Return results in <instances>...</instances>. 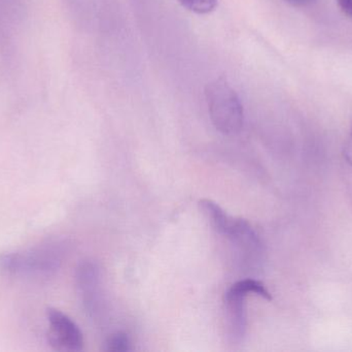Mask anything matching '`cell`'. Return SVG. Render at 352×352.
I'll return each instance as SVG.
<instances>
[{"mask_svg": "<svg viewBox=\"0 0 352 352\" xmlns=\"http://www.w3.org/2000/svg\"><path fill=\"white\" fill-rule=\"evenodd\" d=\"M337 3L346 16L352 18V0H337Z\"/></svg>", "mask_w": 352, "mask_h": 352, "instance_id": "cell-11", "label": "cell"}, {"mask_svg": "<svg viewBox=\"0 0 352 352\" xmlns=\"http://www.w3.org/2000/svg\"><path fill=\"white\" fill-rule=\"evenodd\" d=\"M68 251L65 241L47 242L21 251L0 256V271L20 278L49 279L61 269Z\"/></svg>", "mask_w": 352, "mask_h": 352, "instance_id": "cell-1", "label": "cell"}, {"mask_svg": "<svg viewBox=\"0 0 352 352\" xmlns=\"http://www.w3.org/2000/svg\"><path fill=\"white\" fill-rule=\"evenodd\" d=\"M344 157L347 163L352 165V130L351 134H349V138H347L346 143H345Z\"/></svg>", "mask_w": 352, "mask_h": 352, "instance_id": "cell-10", "label": "cell"}, {"mask_svg": "<svg viewBox=\"0 0 352 352\" xmlns=\"http://www.w3.org/2000/svg\"><path fill=\"white\" fill-rule=\"evenodd\" d=\"M243 258L256 260L263 252L262 242L248 221L233 218L226 235Z\"/></svg>", "mask_w": 352, "mask_h": 352, "instance_id": "cell-6", "label": "cell"}, {"mask_svg": "<svg viewBox=\"0 0 352 352\" xmlns=\"http://www.w3.org/2000/svg\"><path fill=\"white\" fill-rule=\"evenodd\" d=\"M50 342L58 351H80L84 349V336L78 324L63 312L49 309Z\"/></svg>", "mask_w": 352, "mask_h": 352, "instance_id": "cell-3", "label": "cell"}, {"mask_svg": "<svg viewBox=\"0 0 352 352\" xmlns=\"http://www.w3.org/2000/svg\"><path fill=\"white\" fill-rule=\"evenodd\" d=\"M190 12L197 14H207L217 8V0H178Z\"/></svg>", "mask_w": 352, "mask_h": 352, "instance_id": "cell-8", "label": "cell"}, {"mask_svg": "<svg viewBox=\"0 0 352 352\" xmlns=\"http://www.w3.org/2000/svg\"><path fill=\"white\" fill-rule=\"evenodd\" d=\"M105 349L111 352L129 351H131V341L125 333L118 332L107 339Z\"/></svg>", "mask_w": 352, "mask_h": 352, "instance_id": "cell-9", "label": "cell"}, {"mask_svg": "<svg viewBox=\"0 0 352 352\" xmlns=\"http://www.w3.org/2000/svg\"><path fill=\"white\" fill-rule=\"evenodd\" d=\"M285 1L293 6H304L311 3L314 0H285Z\"/></svg>", "mask_w": 352, "mask_h": 352, "instance_id": "cell-12", "label": "cell"}, {"mask_svg": "<svg viewBox=\"0 0 352 352\" xmlns=\"http://www.w3.org/2000/svg\"><path fill=\"white\" fill-rule=\"evenodd\" d=\"M199 206L215 231L225 236L233 217L229 216L217 203L207 198L201 200Z\"/></svg>", "mask_w": 352, "mask_h": 352, "instance_id": "cell-7", "label": "cell"}, {"mask_svg": "<svg viewBox=\"0 0 352 352\" xmlns=\"http://www.w3.org/2000/svg\"><path fill=\"white\" fill-rule=\"evenodd\" d=\"M248 295L232 285L225 293L228 331L232 342L239 344L243 341L248 330L245 300Z\"/></svg>", "mask_w": 352, "mask_h": 352, "instance_id": "cell-5", "label": "cell"}, {"mask_svg": "<svg viewBox=\"0 0 352 352\" xmlns=\"http://www.w3.org/2000/svg\"><path fill=\"white\" fill-rule=\"evenodd\" d=\"M76 287L82 305L88 313L98 312L100 300V269L93 260H84L78 265L76 273Z\"/></svg>", "mask_w": 352, "mask_h": 352, "instance_id": "cell-4", "label": "cell"}, {"mask_svg": "<svg viewBox=\"0 0 352 352\" xmlns=\"http://www.w3.org/2000/svg\"><path fill=\"white\" fill-rule=\"evenodd\" d=\"M209 116L213 126L227 136L239 134L243 128V105L237 93L225 79H217L205 89Z\"/></svg>", "mask_w": 352, "mask_h": 352, "instance_id": "cell-2", "label": "cell"}]
</instances>
